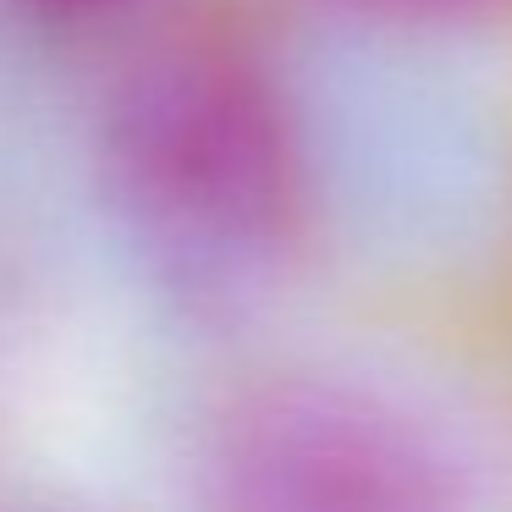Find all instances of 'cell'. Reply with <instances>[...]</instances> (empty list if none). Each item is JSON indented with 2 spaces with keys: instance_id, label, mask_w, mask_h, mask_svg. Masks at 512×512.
<instances>
[{
  "instance_id": "obj_4",
  "label": "cell",
  "mask_w": 512,
  "mask_h": 512,
  "mask_svg": "<svg viewBox=\"0 0 512 512\" xmlns=\"http://www.w3.org/2000/svg\"><path fill=\"white\" fill-rule=\"evenodd\" d=\"M28 12L39 17H61V23H78V17H105L116 12V6H127V0H23Z\"/></svg>"
},
{
  "instance_id": "obj_2",
  "label": "cell",
  "mask_w": 512,
  "mask_h": 512,
  "mask_svg": "<svg viewBox=\"0 0 512 512\" xmlns=\"http://www.w3.org/2000/svg\"><path fill=\"white\" fill-rule=\"evenodd\" d=\"M210 512H457L441 441L364 386L287 380L226 419Z\"/></svg>"
},
{
  "instance_id": "obj_3",
  "label": "cell",
  "mask_w": 512,
  "mask_h": 512,
  "mask_svg": "<svg viewBox=\"0 0 512 512\" xmlns=\"http://www.w3.org/2000/svg\"><path fill=\"white\" fill-rule=\"evenodd\" d=\"M336 6L408 28H485L512 17V0H336Z\"/></svg>"
},
{
  "instance_id": "obj_1",
  "label": "cell",
  "mask_w": 512,
  "mask_h": 512,
  "mask_svg": "<svg viewBox=\"0 0 512 512\" xmlns=\"http://www.w3.org/2000/svg\"><path fill=\"white\" fill-rule=\"evenodd\" d=\"M100 171L133 243L188 292H232L303 215V138L265 61L221 39L144 56L100 122Z\"/></svg>"
}]
</instances>
